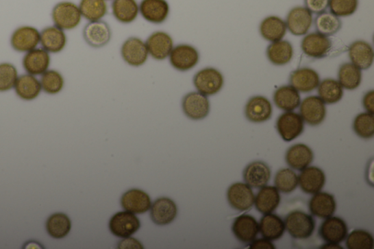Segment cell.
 Returning <instances> with one entry per match:
<instances>
[{"label":"cell","instance_id":"cell-1","mask_svg":"<svg viewBox=\"0 0 374 249\" xmlns=\"http://www.w3.org/2000/svg\"><path fill=\"white\" fill-rule=\"evenodd\" d=\"M286 230L295 239H310L316 228V222L311 215L301 211L290 212L284 220Z\"/></svg>","mask_w":374,"mask_h":249},{"label":"cell","instance_id":"cell-2","mask_svg":"<svg viewBox=\"0 0 374 249\" xmlns=\"http://www.w3.org/2000/svg\"><path fill=\"white\" fill-rule=\"evenodd\" d=\"M51 16L54 25L64 31L76 28L81 24L82 19L79 5L69 1L61 2L55 5Z\"/></svg>","mask_w":374,"mask_h":249},{"label":"cell","instance_id":"cell-3","mask_svg":"<svg viewBox=\"0 0 374 249\" xmlns=\"http://www.w3.org/2000/svg\"><path fill=\"white\" fill-rule=\"evenodd\" d=\"M224 76L214 67H205L198 71L194 76L193 83L198 91L205 96H212L222 90L224 86Z\"/></svg>","mask_w":374,"mask_h":249},{"label":"cell","instance_id":"cell-4","mask_svg":"<svg viewBox=\"0 0 374 249\" xmlns=\"http://www.w3.org/2000/svg\"><path fill=\"white\" fill-rule=\"evenodd\" d=\"M171 66L181 72L192 69L200 60V54L189 44H180L173 47L170 56Z\"/></svg>","mask_w":374,"mask_h":249},{"label":"cell","instance_id":"cell-5","mask_svg":"<svg viewBox=\"0 0 374 249\" xmlns=\"http://www.w3.org/2000/svg\"><path fill=\"white\" fill-rule=\"evenodd\" d=\"M304 121L298 112L285 111L277 121V130L286 142L299 138L304 131Z\"/></svg>","mask_w":374,"mask_h":249},{"label":"cell","instance_id":"cell-6","mask_svg":"<svg viewBox=\"0 0 374 249\" xmlns=\"http://www.w3.org/2000/svg\"><path fill=\"white\" fill-rule=\"evenodd\" d=\"M227 198L229 206L238 211H246L254 206L255 195L246 183L237 182L227 189Z\"/></svg>","mask_w":374,"mask_h":249},{"label":"cell","instance_id":"cell-7","mask_svg":"<svg viewBox=\"0 0 374 249\" xmlns=\"http://www.w3.org/2000/svg\"><path fill=\"white\" fill-rule=\"evenodd\" d=\"M121 54L124 61L132 67L144 65L149 55L146 43L137 37H130L124 42Z\"/></svg>","mask_w":374,"mask_h":249},{"label":"cell","instance_id":"cell-8","mask_svg":"<svg viewBox=\"0 0 374 249\" xmlns=\"http://www.w3.org/2000/svg\"><path fill=\"white\" fill-rule=\"evenodd\" d=\"M83 36L90 47L100 49L111 40L112 32L108 23L103 20L90 21L84 29Z\"/></svg>","mask_w":374,"mask_h":249},{"label":"cell","instance_id":"cell-9","mask_svg":"<svg viewBox=\"0 0 374 249\" xmlns=\"http://www.w3.org/2000/svg\"><path fill=\"white\" fill-rule=\"evenodd\" d=\"M327 115L325 104L317 96H310L305 98L300 105V115L304 122L311 126L321 124Z\"/></svg>","mask_w":374,"mask_h":249},{"label":"cell","instance_id":"cell-10","mask_svg":"<svg viewBox=\"0 0 374 249\" xmlns=\"http://www.w3.org/2000/svg\"><path fill=\"white\" fill-rule=\"evenodd\" d=\"M313 14L306 7H295L290 10L286 20L288 30L295 36H303L313 24Z\"/></svg>","mask_w":374,"mask_h":249},{"label":"cell","instance_id":"cell-11","mask_svg":"<svg viewBox=\"0 0 374 249\" xmlns=\"http://www.w3.org/2000/svg\"><path fill=\"white\" fill-rule=\"evenodd\" d=\"M140 226L138 217L129 211L117 213L109 222V228L112 234L123 239L135 234L140 229Z\"/></svg>","mask_w":374,"mask_h":249},{"label":"cell","instance_id":"cell-12","mask_svg":"<svg viewBox=\"0 0 374 249\" xmlns=\"http://www.w3.org/2000/svg\"><path fill=\"white\" fill-rule=\"evenodd\" d=\"M184 115L192 120H202L210 112V103L207 96L200 93H191L185 95L182 100Z\"/></svg>","mask_w":374,"mask_h":249},{"label":"cell","instance_id":"cell-13","mask_svg":"<svg viewBox=\"0 0 374 249\" xmlns=\"http://www.w3.org/2000/svg\"><path fill=\"white\" fill-rule=\"evenodd\" d=\"M319 235L326 243L339 244L347 239V224L342 218L332 216L322 223Z\"/></svg>","mask_w":374,"mask_h":249},{"label":"cell","instance_id":"cell-14","mask_svg":"<svg viewBox=\"0 0 374 249\" xmlns=\"http://www.w3.org/2000/svg\"><path fill=\"white\" fill-rule=\"evenodd\" d=\"M40 43V32L36 27L22 26L16 29L11 36L10 43L18 52H29L38 47Z\"/></svg>","mask_w":374,"mask_h":249},{"label":"cell","instance_id":"cell-15","mask_svg":"<svg viewBox=\"0 0 374 249\" xmlns=\"http://www.w3.org/2000/svg\"><path fill=\"white\" fill-rule=\"evenodd\" d=\"M149 54L156 60L169 58L173 49V40L169 33L158 31L151 34L146 42Z\"/></svg>","mask_w":374,"mask_h":249},{"label":"cell","instance_id":"cell-16","mask_svg":"<svg viewBox=\"0 0 374 249\" xmlns=\"http://www.w3.org/2000/svg\"><path fill=\"white\" fill-rule=\"evenodd\" d=\"M139 11L146 21L151 24L160 25L168 19L170 5L167 0H142Z\"/></svg>","mask_w":374,"mask_h":249},{"label":"cell","instance_id":"cell-17","mask_svg":"<svg viewBox=\"0 0 374 249\" xmlns=\"http://www.w3.org/2000/svg\"><path fill=\"white\" fill-rule=\"evenodd\" d=\"M303 53L314 59L325 58L332 49V42L328 37L319 32L306 36L301 43Z\"/></svg>","mask_w":374,"mask_h":249},{"label":"cell","instance_id":"cell-18","mask_svg":"<svg viewBox=\"0 0 374 249\" xmlns=\"http://www.w3.org/2000/svg\"><path fill=\"white\" fill-rule=\"evenodd\" d=\"M236 239L244 244H250L257 239L260 233L259 223L251 215L244 214L237 217L232 225Z\"/></svg>","mask_w":374,"mask_h":249},{"label":"cell","instance_id":"cell-19","mask_svg":"<svg viewBox=\"0 0 374 249\" xmlns=\"http://www.w3.org/2000/svg\"><path fill=\"white\" fill-rule=\"evenodd\" d=\"M325 182L324 171L315 166L307 167L299 176V185L306 194L314 195L321 191Z\"/></svg>","mask_w":374,"mask_h":249},{"label":"cell","instance_id":"cell-20","mask_svg":"<svg viewBox=\"0 0 374 249\" xmlns=\"http://www.w3.org/2000/svg\"><path fill=\"white\" fill-rule=\"evenodd\" d=\"M273 107L269 99L263 96H255L249 99L245 106V116L252 123H263L272 116Z\"/></svg>","mask_w":374,"mask_h":249},{"label":"cell","instance_id":"cell-21","mask_svg":"<svg viewBox=\"0 0 374 249\" xmlns=\"http://www.w3.org/2000/svg\"><path fill=\"white\" fill-rule=\"evenodd\" d=\"M270 167L264 162L255 161L249 163L243 173L245 183L251 188L261 189L266 186L271 179Z\"/></svg>","mask_w":374,"mask_h":249},{"label":"cell","instance_id":"cell-22","mask_svg":"<svg viewBox=\"0 0 374 249\" xmlns=\"http://www.w3.org/2000/svg\"><path fill=\"white\" fill-rule=\"evenodd\" d=\"M290 83L299 92L309 93L320 84L321 78L312 68L303 67L291 73Z\"/></svg>","mask_w":374,"mask_h":249},{"label":"cell","instance_id":"cell-23","mask_svg":"<svg viewBox=\"0 0 374 249\" xmlns=\"http://www.w3.org/2000/svg\"><path fill=\"white\" fill-rule=\"evenodd\" d=\"M177 206L171 199H158L151 206L150 216L153 223L158 225H167L177 216Z\"/></svg>","mask_w":374,"mask_h":249},{"label":"cell","instance_id":"cell-24","mask_svg":"<svg viewBox=\"0 0 374 249\" xmlns=\"http://www.w3.org/2000/svg\"><path fill=\"white\" fill-rule=\"evenodd\" d=\"M309 209L313 216L325 220L334 216L336 211V202L333 195L319 191L310 200Z\"/></svg>","mask_w":374,"mask_h":249},{"label":"cell","instance_id":"cell-25","mask_svg":"<svg viewBox=\"0 0 374 249\" xmlns=\"http://www.w3.org/2000/svg\"><path fill=\"white\" fill-rule=\"evenodd\" d=\"M349 56L351 63L361 71L369 69L374 60V51L371 45L366 41L358 40L350 45Z\"/></svg>","mask_w":374,"mask_h":249},{"label":"cell","instance_id":"cell-26","mask_svg":"<svg viewBox=\"0 0 374 249\" xmlns=\"http://www.w3.org/2000/svg\"><path fill=\"white\" fill-rule=\"evenodd\" d=\"M51 64L49 53L43 49H36L26 54L23 66L28 74L41 75L49 70Z\"/></svg>","mask_w":374,"mask_h":249},{"label":"cell","instance_id":"cell-27","mask_svg":"<svg viewBox=\"0 0 374 249\" xmlns=\"http://www.w3.org/2000/svg\"><path fill=\"white\" fill-rule=\"evenodd\" d=\"M314 156V152L310 147L299 143L293 145L288 149L286 153L285 160L291 168L302 171L313 162Z\"/></svg>","mask_w":374,"mask_h":249},{"label":"cell","instance_id":"cell-28","mask_svg":"<svg viewBox=\"0 0 374 249\" xmlns=\"http://www.w3.org/2000/svg\"><path fill=\"white\" fill-rule=\"evenodd\" d=\"M121 204L125 211L138 214L146 213L151 206L149 195L137 189L127 191L121 199Z\"/></svg>","mask_w":374,"mask_h":249},{"label":"cell","instance_id":"cell-29","mask_svg":"<svg viewBox=\"0 0 374 249\" xmlns=\"http://www.w3.org/2000/svg\"><path fill=\"white\" fill-rule=\"evenodd\" d=\"M68 39L64 30L51 26L44 29L40 32V43L43 49L49 53L57 54L64 50Z\"/></svg>","mask_w":374,"mask_h":249},{"label":"cell","instance_id":"cell-30","mask_svg":"<svg viewBox=\"0 0 374 249\" xmlns=\"http://www.w3.org/2000/svg\"><path fill=\"white\" fill-rule=\"evenodd\" d=\"M280 202L279 191L276 187L267 185L260 189L255 200L256 209L264 215L273 213Z\"/></svg>","mask_w":374,"mask_h":249},{"label":"cell","instance_id":"cell-31","mask_svg":"<svg viewBox=\"0 0 374 249\" xmlns=\"http://www.w3.org/2000/svg\"><path fill=\"white\" fill-rule=\"evenodd\" d=\"M260 232L264 239L271 241H278L286 230L285 223L277 214H265L259 224Z\"/></svg>","mask_w":374,"mask_h":249},{"label":"cell","instance_id":"cell-32","mask_svg":"<svg viewBox=\"0 0 374 249\" xmlns=\"http://www.w3.org/2000/svg\"><path fill=\"white\" fill-rule=\"evenodd\" d=\"M287 31L285 21L276 16L266 17L262 20L260 25L262 37L272 43L282 40Z\"/></svg>","mask_w":374,"mask_h":249},{"label":"cell","instance_id":"cell-33","mask_svg":"<svg viewBox=\"0 0 374 249\" xmlns=\"http://www.w3.org/2000/svg\"><path fill=\"white\" fill-rule=\"evenodd\" d=\"M275 105L284 111H293L301 105V96L298 90L290 86H283L273 95Z\"/></svg>","mask_w":374,"mask_h":249},{"label":"cell","instance_id":"cell-34","mask_svg":"<svg viewBox=\"0 0 374 249\" xmlns=\"http://www.w3.org/2000/svg\"><path fill=\"white\" fill-rule=\"evenodd\" d=\"M14 88L17 95L27 101L36 99L42 91L40 82L31 74L19 76Z\"/></svg>","mask_w":374,"mask_h":249},{"label":"cell","instance_id":"cell-35","mask_svg":"<svg viewBox=\"0 0 374 249\" xmlns=\"http://www.w3.org/2000/svg\"><path fill=\"white\" fill-rule=\"evenodd\" d=\"M266 54L269 60L273 64L283 66L292 60L294 50L289 41L281 40L269 45Z\"/></svg>","mask_w":374,"mask_h":249},{"label":"cell","instance_id":"cell-36","mask_svg":"<svg viewBox=\"0 0 374 249\" xmlns=\"http://www.w3.org/2000/svg\"><path fill=\"white\" fill-rule=\"evenodd\" d=\"M112 13L115 19L123 24H130L140 13L136 0H114Z\"/></svg>","mask_w":374,"mask_h":249},{"label":"cell","instance_id":"cell-37","mask_svg":"<svg viewBox=\"0 0 374 249\" xmlns=\"http://www.w3.org/2000/svg\"><path fill=\"white\" fill-rule=\"evenodd\" d=\"M46 229L53 239H62L71 232V221L67 215L63 213H53L47 221Z\"/></svg>","mask_w":374,"mask_h":249},{"label":"cell","instance_id":"cell-38","mask_svg":"<svg viewBox=\"0 0 374 249\" xmlns=\"http://www.w3.org/2000/svg\"><path fill=\"white\" fill-rule=\"evenodd\" d=\"M317 88L319 97L325 104H336L344 96L343 87L338 81L332 78L325 79L319 84Z\"/></svg>","mask_w":374,"mask_h":249},{"label":"cell","instance_id":"cell-39","mask_svg":"<svg viewBox=\"0 0 374 249\" xmlns=\"http://www.w3.org/2000/svg\"><path fill=\"white\" fill-rule=\"evenodd\" d=\"M338 78V82L343 88L355 90L362 82V72L353 63H345L340 67Z\"/></svg>","mask_w":374,"mask_h":249},{"label":"cell","instance_id":"cell-40","mask_svg":"<svg viewBox=\"0 0 374 249\" xmlns=\"http://www.w3.org/2000/svg\"><path fill=\"white\" fill-rule=\"evenodd\" d=\"M79 7L82 17L89 21L102 20L108 13L106 0H81Z\"/></svg>","mask_w":374,"mask_h":249},{"label":"cell","instance_id":"cell-41","mask_svg":"<svg viewBox=\"0 0 374 249\" xmlns=\"http://www.w3.org/2000/svg\"><path fill=\"white\" fill-rule=\"evenodd\" d=\"M315 28L317 32L329 37L334 36L342 27V22L340 18L331 12H324L318 14L314 21Z\"/></svg>","mask_w":374,"mask_h":249},{"label":"cell","instance_id":"cell-42","mask_svg":"<svg viewBox=\"0 0 374 249\" xmlns=\"http://www.w3.org/2000/svg\"><path fill=\"white\" fill-rule=\"evenodd\" d=\"M274 185L282 193L290 194L299 187V176L291 169H281L275 176Z\"/></svg>","mask_w":374,"mask_h":249},{"label":"cell","instance_id":"cell-43","mask_svg":"<svg viewBox=\"0 0 374 249\" xmlns=\"http://www.w3.org/2000/svg\"><path fill=\"white\" fill-rule=\"evenodd\" d=\"M353 130L356 134L362 139L369 140L373 138V115L368 112L360 113L354 120Z\"/></svg>","mask_w":374,"mask_h":249},{"label":"cell","instance_id":"cell-44","mask_svg":"<svg viewBox=\"0 0 374 249\" xmlns=\"http://www.w3.org/2000/svg\"><path fill=\"white\" fill-rule=\"evenodd\" d=\"M346 246L349 249H373L374 239L366 230H355L347 235Z\"/></svg>","mask_w":374,"mask_h":249},{"label":"cell","instance_id":"cell-45","mask_svg":"<svg viewBox=\"0 0 374 249\" xmlns=\"http://www.w3.org/2000/svg\"><path fill=\"white\" fill-rule=\"evenodd\" d=\"M42 89L49 95H56L61 92L64 85L62 74L53 70H48L40 78Z\"/></svg>","mask_w":374,"mask_h":249},{"label":"cell","instance_id":"cell-46","mask_svg":"<svg viewBox=\"0 0 374 249\" xmlns=\"http://www.w3.org/2000/svg\"><path fill=\"white\" fill-rule=\"evenodd\" d=\"M18 78V71L14 64H0V92H7L14 88Z\"/></svg>","mask_w":374,"mask_h":249},{"label":"cell","instance_id":"cell-47","mask_svg":"<svg viewBox=\"0 0 374 249\" xmlns=\"http://www.w3.org/2000/svg\"><path fill=\"white\" fill-rule=\"evenodd\" d=\"M359 5V0H329L331 13L338 17H348L353 15Z\"/></svg>","mask_w":374,"mask_h":249},{"label":"cell","instance_id":"cell-48","mask_svg":"<svg viewBox=\"0 0 374 249\" xmlns=\"http://www.w3.org/2000/svg\"><path fill=\"white\" fill-rule=\"evenodd\" d=\"M329 0H305L306 8L312 14H321L329 8Z\"/></svg>","mask_w":374,"mask_h":249},{"label":"cell","instance_id":"cell-49","mask_svg":"<svg viewBox=\"0 0 374 249\" xmlns=\"http://www.w3.org/2000/svg\"><path fill=\"white\" fill-rule=\"evenodd\" d=\"M251 249H274L276 246L272 242L266 239H255L250 243Z\"/></svg>","mask_w":374,"mask_h":249},{"label":"cell","instance_id":"cell-50","mask_svg":"<svg viewBox=\"0 0 374 249\" xmlns=\"http://www.w3.org/2000/svg\"><path fill=\"white\" fill-rule=\"evenodd\" d=\"M362 105L368 112L374 113V91L371 90L362 99Z\"/></svg>","mask_w":374,"mask_h":249},{"label":"cell","instance_id":"cell-51","mask_svg":"<svg viewBox=\"0 0 374 249\" xmlns=\"http://www.w3.org/2000/svg\"><path fill=\"white\" fill-rule=\"evenodd\" d=\"M119 248H142V244L135 239H131V237H126L125 239L121 241L119 244Z\"/></svg>","mask_w":374,"mask_h":249},{"label":"cell","instance_id":"cell-52","mask_svg":"<svg viewBox=\"0 0 374 249\" xmlns=\"http://www.w3.org/2000/svg\"><path fill=\"white\" fill-rule=\"evenodd\" d=\"M322 248H343L342 246H340L339 244H329L327 243V244L324 245Z\"/></svg>","mask_w":374,"mask_h":249}]
</instances>
